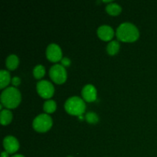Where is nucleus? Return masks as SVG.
Here are the masks:
<instances>
[{"label": "nucleus", "instance_id": "nucleus-1", "mask_svg": "<svg viewBox=\"0 0 157 157\" xmlns=\"http://www.w3.org/2000/svg\"><path fill=\"white\" fill-rule=\"evenodd\" d=\"M117 39L124 42H133L138 39L140 32L137 27L131 22H123L117 27L116 31Z\"/></svg>", "mask_w": 157, "mask_h": 157}, {"label": "nucleus", "instance_id": "nucleus-2", "mask_svg": "<svg viewBox=\"0 0 157 157\" xmlns=\"http://www.w3.org/2000/svg\"><path fill=\"white\" fill-rule=\"evenodd\" d=\"M0 100H1V104L6 108H15L21 102V95L17 87L12 86V87H6L2 92Z\"/></svg>", "mask_w": 157, "mask_h": 157}, {"label": "nucleus", "instance_id": "nucleus-3", "mask_svg": "<svg viewBox=\"0 0 157 157\" xmlns=\"http://www.w3.org/2000/svg\"><path fill=\"white\" fill-rule=\"evenodd\" d=\"M64 108L68 113L75 116H81L84 113L86 105L82 98L78 96H72L67 98L64 103Z\"/></svg>", "mask_w": 157, "mask_h": 157}, {"label": "nucleus", "instance_id": "nucleus-4", "mask_svg": "<svg viewBox=\"0 0 157 157\" xmlns=\"http://www.w3.org/2000/svg\"><path fill=\"white\" fill-rule=\"evenodd\" d=\"M53 121L52 117L47 113H41L35 117L32 122V127L36 131L46 132L52 127Z\"/></svg>", "mask_w": 157, "mask_h": 157}, {"label": "nucleus", "instance_id": "nucleus-5", "mask_svg": "<svg viewBox=\"0 0 157 157\" xmlns=\"http://www.w3.org/2000/svg\"><path fill=\"white\" fill-rule=\"evenodd\" d=\"M49 75L54 82L58 84H62L67 79V71L62 64H55L50 67Z\"/></svg>", "mask_w": 157, "mask_h": 157}, {"label": "nucleus", "instance_id": "nucleus-6", "mask_svg": "<svg viewBox=\"0 0 157 157\" xmlns=\"http://www.w3.org/2000/svg\"><path fill=\"white\" fill-rule=\"evenodd\" d=\"M36 90L38 94L43 98L48 100L52 98L55 92V87L50 81L47 80H41L36 84Z\"/></svg>", "mask_w": 157, "mask_h": 157}, {"label": "nucleus", "instance_id": "nucleus-7", "mask_svg": "<svg viewBox=\"0 0 157 157\" xmlns=\"http://www.w3.org/2000/svg\"><path fill=\"white\" fill-rule=\"evenodd\" d=\"M46 57L49 61L57 62L62 59V51L60 46L55 43H51L46 48Z\"/></svg>", "mask_w": 157, "mask_h": 157}, {"label": "nucleus", "instance_id": "nucleus-8", "mask_svg": "<svg viewBox=\"0 0 157 157\" xmlns=\"http://www.w3.org/2000/svg\"><path fill=\"white\" fill-rule=\"evenodd\" d=\"M3 147H4L5 151L8 152L9 154L15 153L18 151L19 149V143L18 140L13 136H6L3 140Z\"/></svg>", "mask_w": 157, "mask_h": 157}, {"label": "nucleus", "instance_id": "nucleus-9", "mask_svg": "<svg viewBox=\"0 0 157 157\" xmlns=\"http://www.w3.org/2000/svg\"><path fill=\"white\" fill-rule=\"evenodd\" d=\"M81 95L84 101L92 102L97 99V89L93 84H86L81 90Z\"/></svg>", "mask_w": 157, "mask_h": 157}, {"label": "nucleus", "instance_id": "nucleus-10", "mask_svg": "<svg viewBox=\"0 0 157 157\" xmlns=\"http://www.w3.org/2000/svg\"><path fill=\"white\" fill-rule=\"evenodd\" d=\"M97 34L101 39L104 41H110L114 35V30L108 25H102L98 27Z\"/></svg>", "mask_w": 157, "mask_h": 157}, {"label": "nucleus", "instance_id": "nucleus-11", "mask_svg": "<svg viewBox=\"0 0 157 157\" xmlns=\"http://www.w3.org/2000/svg\"><path fill=\"white\" fill-rule=\"evenodd\" d=\"M18 64H19V59H18V57L15 54L9 55L6 58V67L9 70H15L18 67Z\"/></svg>", "mask_w": 157, "mask_h": 157}, {"label": "nucleus", "instance_id": "nucleus-12", "mask_svg": "<svg viewBox=\"0 0 157 157\" xmlns=\"http://www.w3.org/2000/svg\"><path fill=\"white\" fill-rule=\"evenodd\" d=\"M10 81H12L10 73L4 69L0 71V88L2 89L6 87V86L9 85Z\"/></svg>", "mask_w": 157, "mask_h": 157}, {"label": "nucleus", "instance_id": "nucleus-13", "mask_svg": "<svg viewBox=\"0 0 157 157\" xmlns=\"http://www.w3.org/2000/svg\"><path fill=\"white\" fill-rule=\"evenodd\" d=\"M12 113L9 109H4L0 112V122L2 125H7L12 120Z\"/></svg>", "mask_w": 157, "mask_h": 157}, {"label": "nucleus", "instance_id": "nucleus-14", "mask_svg": "<svg viewBox=\"0 0 157 157\" xmlns=\"http://www.w3.org/2000/svg\"><path fill=\"white\" fill-rule=\"evenodd\" d=\"M106 11L111 15H117L121 12L122 8L117 3L110 2L106 6Z\"/></svg>", "mask_w": 157, "mask_h": 157}, {"label": "nucleus", "instance_id": "nucleus-15", "mask_svg": "<svg viewBox=\"0 0 157 157\" xmlns=\"http://www.w3.org/2000/svg\"><path fill=\"white\" fill-rule=\"evenodd\" d=\"M120 43L116 40L110 41L107 45V52L110 55H114L119 52L120 50Z\"/></svg>", "mask_w": 157, "mask_h": 157}, {"label": "nucleus", "instance_id": "nucleus-16", "mask_svg": "<svg viewBox=\"0 0 157 157\" xmlns=\"http://www.w3.org/2000/svg\"><path fill=\"white\" fill-rule=\"evenodd\" d=\"M57 108V104L54 100L48 99L43 104V109L46 113H52L55 111Z\"/></svg>", "mask_w": 157, "mask_h": 157}, {"label": "nucleus", "instance_id": "nucleus-17", "mask_svg": "<svg viewBox=\"0 0 157 157\" xmlns=\"http://www.w3.org/2000/svg\"><path fill=\"white\" fill-rule=\"evenodd\" d=\"M45 74V68L41 64H37L33 68V75L36 79H41Z\"/></svg>", "mask_w": 157, "mask_h": 157}, {"label": "nucleus", "instance_id": "nucleus-18", "mask_svg": "<svg viewBox=\"0 0 157 157\" xmlns=\"http://www.w3.org/2000/svg\"><path fill=\"white\" fill-rule=\"evenodd\" d=\"M85 120L87 121L89 124H95L99 121V117L94 112H87L85 115Z\"/></svg>", "mask_w": 157, "mask_h": 157}, {"label": "nucleus", "instance_id": "nucleus-19", "mask_svg": "<svg viewBox=\"0 0 157 157\" xmlns=\"http://www.w3.org/2000/svg\"><path fill=\"white\" fill-rule=\"evenodd\" d=\"M21 83V79L18 77H13L12 79V84L13 85V87H16L17 86H18Z\"/></svg>", "mask_w": 157, "mask_h": 157}, {"label": "nucleus", "instance_id": "nucleus-20", "mask_svg": "<svg viewBox=\"0 0 157 157\" xmlns=\"http://www.w3.org/2000/svg\"><path fill=\"white\" fill-rule=\"evenodd\" d=\"M61 64H62L64 67H65L66 66L70 65L71 60L69 59L68 58H67V57H65V58H62V59H61Z\"/></svg>", "mask_w": 157, "mask_h": 157}, {"label": "nucleus", "instance_id": "nucleus-21", "mask_svg": "<svg viewBox=\"0 0 157 157\" xmlns=\"http://www.w3.org/2000/svg\"><path fill=\"white\" fill-rule=\"evenodd\" d=\"M9 153L6 151H3L1 153V157H9Z\"/></svg>", "mask_w": 157, "mask_h": 157}, {"label": "nucleus", "instance_id": "nucleus-22", "mask_svg": "<svg viewBox=\"0 0 157 157\" xmlns=\"http://www.w3.org/2000/svg\"><path fill=\"white\" fill-rule=\"evenodd\" d=\"M12 157H25L23 155H21V154H15L13 155Z\"/></svg>", "mask_w": 157, "mask_h": 157}, {"label": "nucleus", "instance_id": "nucleus-23", "mask_svg": "<svg viewBox=\"0 0 157 157\" xmlns=\"http://www.w3.org/2000/svg\"><path fill=\"white\" fill-rule=\"evenodd\" d=\"M67 157H73V156H67Z\"/></svg>", "mask_w": 157, "mask_h": 157}]
</instances>
